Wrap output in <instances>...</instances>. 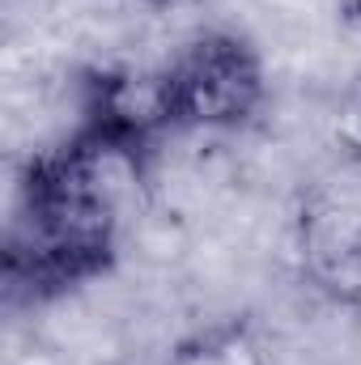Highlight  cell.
<instances>
[{"instance_id": "cell-1", "label": "cell", "mask_w": 361, "mask_h": 365, "mask_svg": "<svg viewBox=\"0 0 361 365\" xmlns=\"http://www.w3.org/2000/svg\"><path fill=\"white\" fill-rule=\"evenodd\" d=\"M141 149L145 140L86 119L68 145L26 166L4 242L13 293H64L115 264L141 204Z\"/></svg>"}, {"instance_id": "cell-2", "label": "cell", "mask_w": 361, "mask_h": 365, "mask_svg": "<svg viewBox=\"0 0 361 365\" xmlns=\"http://www.w3.org/2000/svg\"><path fill=\"white\" fill-rule=\"evenodd\" d=\"M153 81L166 128L204 132L243 128L268 93L260 51L234 30H204L187 38Z\"/></svg>"}, {"instance_id": "cell-3", "label": "cell", "mask_w": 361, "mask_h": 365, "mask_svg": "<svg viewBox=\"0 0 361 365\" xmlns=\"http://www.w3.org/2000/svg\"><path fill=\"white\" fill-rule=\"evenodd\" d=\"M306 268L340 293H361V179L340 175L306 191L298 212Z\"/></svg>"}, {"instance_id": "cell-4", "label": "cell", "mask_w": 361, "mask_h": 365, "mask_svg": "<svg viewBox=\"0 0 361 365\" xmlns=\"http://www.w3.org/2000/svg\"><path fill=\"white\" fill-rule=\"evenodd\" d=\"M149 4H191V0H149Z\"/></svg>"}]
</instances>
